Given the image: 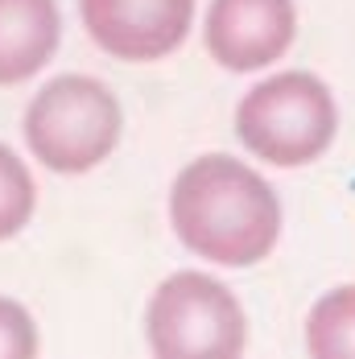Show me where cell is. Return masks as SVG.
Segmentation results:
<instances>
[{"label": "cell", "instance_id": "10", "mask_svg": "<svg viewBox=\"0 0 355 359\" xmlns=\"http://www.w3.org/2000/svg\"><path fill=\"white\" fill-rule=\"evenodd\" d=\"M37 351H41V334L34 314L17 297L0 293V359H34Z\"/></svg>", "mask_w": 355, "mask_h": 359}, {"label": "cell", "instance_id": "3", "mask_svg": "<svg viewBox=\"0 0 355 359\" xmlns=\"http://www.w3.org/2000/svg\"><path fill=\"white\" fill-rule=\"evenodd\" d=\"M25 149L41 170L79 178L120 149L124 108L95 74H54L37 87L21 116Z\"/></svg>", "mask_w": 355, "mask_h": 359}, {"label": "cell", "instance_id": "5", "mask_svg": "<svg viewBox=\"0 0 355 359\" xmlns=\"http://www.w3.org/2000/svg\"><path fill=\"white\" fill-rule=\"evenodd\" d=\"M297 41L293 0H211L203 13V50L227 74L277 67Z\"/></svg>", "mask_w": 355, "mask_h": 359}, {"label": "cell", "instance_id": "4", "mask_svg": "<svg viewBox=\"0 0 355 359\" xmlns=\"http://www.w3.org/2000/svg\"><path fill=\"white\" fill-rule=\"evenodd\" d=\"M145 343L157 359H236L248 347V310L207 269H178L145 306Z\"/></svg>", "mask_w": 355, "mask_h": 359}, {"label": "cell", "instance_id": "9", "mask_svg": "<svg viewBox=\"0 0 355 359\" xmlns=\"http://www.w3.org/2000/svg\"><path fill=\"white\" fill-rule=\"evenodd\" d=\"M37 211V178L29 170V161L0 141V244L17 240Z\"/></svg>", "mask_w": 355, "mask_h": 359}, {"label": "cell", "instance_id": "8", "mask_svg": "<svg viewBox=\"0 0 355 359\" xmlns=\"http://www.w3.org/2000/svg\"><path fill=\"white\" fill-rule=\"evenodd\" d=\"M302 339L314 359H355V281L326 289L310 306Z\"/></svg>", "mask_w": 355, "mask_h": 359}, {"label": "cell", "instance_id": "7", "mask_svg": "<svg viewBox=\"0 0 355 359\" xmlns=\"http://www.w3.org/2000/svg\"><path fill=\"white\" fill-rule=\"evenodd\" d=\"M62 46L58 0H0V87H21L54 62Z\"/></svg>", "mask_w": 355, "mask_h": 359}, {"label": "cell", "instance_id": "2", "mask_svg": "<svg viewBox=\"0 0 355 359\" xmlns=\"http://www.w3.org/2000/svg\"><path fill=\"white\" fill-rule=\"evenodd\" d=\"M244 153L273 170H302L330 153L339 137V100L310 71H273L252 83L232 111Z\"/></svg>", "mask_w": 355, "mask_h": 359}, {"label": "cell", "instance_id": "6", "mask_svg": "<svg viewBox=\"0 0 355 359\" xmlns=\"http://www.w3.org/2000/svg\"><path fill=\"white\" fill-rule=\"evenodd\" d=\"M199 0H79L87 37L116 62H161L194 29Z\"/></svg>", "mask_w": 355, "mask_h": 359}, {"label": "cell", "instance_id": "1", "mask_svg": "<svg viewBox=\"0 0 355 359\" xmlns=\"http://www.w3.org/2000/svg\"><path fill=\"white\" fill-rule=\"evenodd\" d=\"M178 244L215 269H252L281 244L285 207L273 182L232 153H203L170 182Z\"/></svg>", "mask_w": 355, "mask_h": 359}]
</instances>
